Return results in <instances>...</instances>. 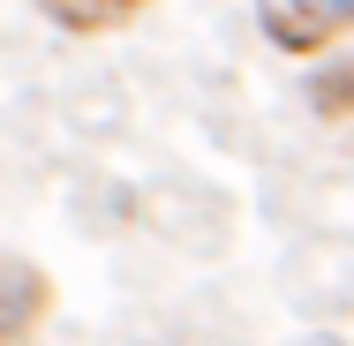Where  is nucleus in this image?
Instances as JSON below:
<instances>
[{"label":"nucleus","instance_id":"obj_1","mask_svg":"<svg viewBox=\"0 0 354 346\" xmlns=\"http://www.w3.org/2000/svg\"><path fill=\"white\" fill-rule=\"evenodd\" d=\"M339 23H354V0H264V30L279 46H294V53L324 46Z\"/></svg>","mask_w":354,"mask_h":346},{"label":"nucleus","instance_id":"obj_2","mask_svg":"<svg viewBox=\"0 0 354 346\" xmlns=\"http://www.w3.org/2000/svg\"><path fill=\"white\" fill-rule=\"evenodd\" d=\"M38 316H46V271L0 256V346H15Z\"/></svg>","mask_w":354,"mask_h":346},{"label":"nucleus","instance_id":"obj_3","mask_svg":"<svg viewBox=\"0 0 354 346\" xmlns=\"http://www.w3.org/2000/svg\"><path fill=\"white\" fill-rule=\"evenodd\" d=\"M113 8H136V0H98V15H113Z\"/></svg>","mask_w":354,"mask_h":346}]
</instances>
